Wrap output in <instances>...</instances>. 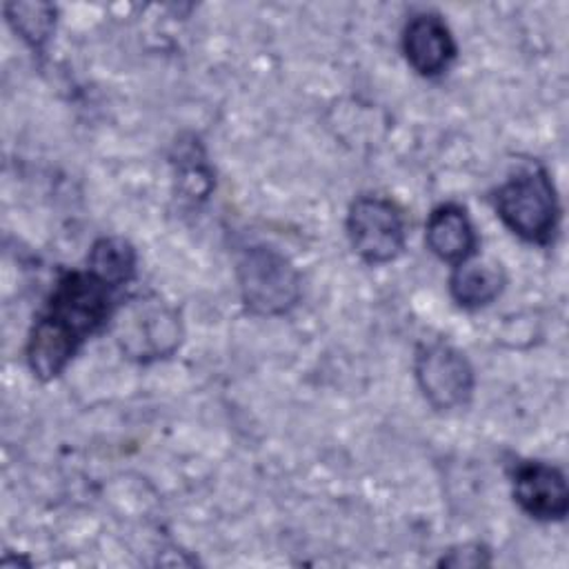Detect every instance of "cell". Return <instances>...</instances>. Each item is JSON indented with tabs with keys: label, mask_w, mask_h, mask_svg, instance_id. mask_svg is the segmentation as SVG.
Wrapping results in <instances>:
<instances>
[{
	"label": "cell",
	"mask_w": 569,
	"mask_h": 569,
	"mask_svg": "<svg viewBox=\"0 0 569 569\" xmlns=\"http://www.w3.org/2000/svg\"><path fill=\"white\" fill-rule=\"evenodd\" d=\"M118 291L120 287L89 264L64 271L27 336L24 360L29 371L42 382L58 378L87 338L116 316Z\"/></svg>",
	"instance_id": "1"
},
{
	"label": "cell",
	"mask_w": 569,
	"mask_h": 569,
	"mask_svg": "<svg viewBox=\"0 0 569 569\" xmlns=\"http://www.w3.org/2000/svg\"><path fill=\"white\" fill-rule=\"evenodd\" d=\"M493 209L502 224L529 244L547 247L558 233L560 204L556 187L540 164L507 178L493 191Z\"/></svg>",
	"instance_id": "2"
},
{
	"label": "cell",
	"mask_w": 569,
	"mask_h": 569,
	"mask_svg": "<svg viewBox=\"0 0 569 569\" xmlns=\"http://www.w3.org/2000/svg\"><path fill=\"white\" fill-rule=\"evenodd\" d=\"M240 298L253 316H284L302 296V280L296 264L269 244L247 247L236 267Z\"/></svg>",
	"instance_id": "3"
},
{
	"label": "cell",
	"mask_w": 569,
	"mask_h": 569,
	"mask_svg": "<svg viewBox=\"0 0 569 569\" xmlns=\"http://www.w3.org/2000/svg\"><path fill=\"white\" fill-rule=\"evenodd\" d=\"M182 340L178 311L158 296L129 300L116 316V342L120 351L138 362L171 356Z\"/></svg>",
	"instance_id": "4"
},
{
	"label": "cell",
	"mask_w": 569,
	"mask_h": 569,
	"mask_svg": "<svg viewBox=\"0 0 569 569\" xmlns=\"http://www.w3.org/2000/svg\"><path fill=\"white\" fill-rule=\"evenodd\" d=\"M347 238L367 264L393 262L407 247L405 211L391 198L358 196L347 211Z\"/></svg>",
	"instance_id": "5"
},
{
	"label": "cell",
	"mask_w": 569,
	"mask_h": 569,
	"mask_svg": "<svg viewBox=\"0 0 569 569\" xmlns=\"http://www.w3.org/2000/svg\"><path fill=\"white\" fill-rule=\"evenodd\" d=\"M413 373L425 400L436 411H453L469 405L476 389V373L467 356L442 340L418 347Z\"/></svg>",
	"instance_id": "6"
},
{
	"label": "cell",
	"mask_w": 569,
	"mask_h": 569,
	"mask_svg": "<svg viewBox=\"0 0 569 569\" xmlns=\"http://www.w3.org/2000/svg\"><path fill=\"white\" fill-rule=\"evenodd\" d=\"M516 505L533 520L558 522L569 511V489L565 473L542 460H522L511 473Z\"/></svg>",
	"instance_id": "7"
},
{
	"label": "cell",
	"mask_w": 569,
	"mask_h": 569,
	"mask_svg": "<svg viewBox=\"0 0 569 569\" xmlns=\"http://www.w3.org/2000/svg\"><path fill=\"white\" fill-rule=\"evenodd\" d=\"M402 53L422 78L442 76L458 56L451 29L436 11L413 13L402 29Z\"/></svg>",
	"instance_id": "8"
},
{
	"label": "cell",
	"mask_w": 569,
	"mask_h": 569,
	"mask_svg": "<svg viewBox=\"0 0 569 569\" xmlns=\"http://www.w3.org/2000/svg\"><path fill=\"white\" fill-rule=\"evenodd\" d=\"M425 242L429 251L449 264H458L478 251L476 229L465 207L445 202L438 204L425 224Z\"/></svg>",
	"instance_id": "9"
},
{
	"label": "cell",
	"mask_w": 569,
	"mask_h": 569,
	"mask_svg": "<svg viewBox=\"0 0 569 569\" xmlns=\"http://www.w3.org/2000/svg\"><path fill=\"white\" fill-rule=\"evenodd\" d=\"M507 273L496 258H478L476 253L458 264L449 276V293L462 309H482L491 305L505 289Z\"/></svg>",
	"instance_id": "10"
},
{
	"label": "cell",
	"mask_w": 569,
	"mask_h": 569,
	"mask_svg": "<svg viewBox=\"0 0 569 569\" xmlns=\"http://www.w3.org/2000/svg\"><path fill=\"white\" fill-rule=\"evenodd\" d=\"M87 264L122 289L136 278L138 256L129 240L120 236H104L91 244Z\"/></svg>",
	"instance_id": "11"
},
{
	"label": "cell",
	"mask_w": 569,
	"mask_h": 569,
	"mask_svg": "<svg viewBox=\"0 0 569 569\" xmlns=\"http://www.w3.org/2000/svg\"><path fill=\"white\" fill-rule=\"evenodd\" d=\"M7 20L20 40L33 49L44 51L56 29V7L49 2H9L4 4Z\"/></svg>",
	"instance_id": "12"
},
{
	"label": "cell",
	"mask_w": 569,
	"mask_h": 569,
	"mask_svg": "<svg viewBox=\"0 0 569 569\" xmlns=\"http://www.w3.org/2000/svg\"><path fill=\"white\" fill-rule=\"evenodd\" d=\"M491 558H489V551L482 547V545H460V547H453L447 551V556L440 558L438 565H445V567H482V565H489Z\"/></svg>",
	"instance_id": "13"
}]
</instances>
